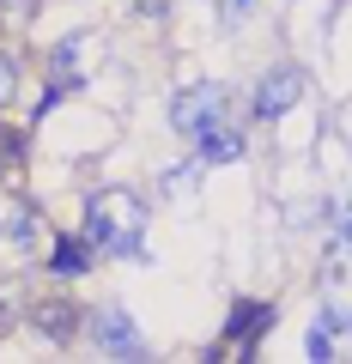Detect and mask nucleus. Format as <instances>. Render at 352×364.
I'll use <instances>...</instances> for the list:
<instances>
[{"mask_svg": "<svg viewBox=\"0 0 352 364\" xmlns=\"http://www.w3.org/2000/svg\"><path fill=\"white\" fill-rule=\"evenodd\" d=\"M243 152H249V140H243L237 122H219L213 134H201V140H195V158H201V164H231V158H243Z\"/></svg>", "mask_w": 352, "mask_h": 364, "instance_id": "nucleus-6", "label": "nucleus"}, {"mask_svg": "<svg viewBox=\"0 0 352 364\" xmlns=\"http://www.w3.org/2000/svg\"><path fill=\"white\" fill-rule=\"evenodd\" d=\"M322 328L328 334H352V316L346 310H322Z\"/></svg>", "mask_w": 352, "mask_h": 364, "instance_id": "nucleus-13", "label": "nucleus"}, {"mask_svg": "<svg viewBox=\"0 0 352 364\" xmlns=\"http://www.w3.org/2000/svg\"><path fill=\"white\" fill-rule=\"evenodd\" d=\"M31 322H37V334H43V340H55V346H61V340H73V322H79V310L55 298V304H43V310L31 316Z\"/></svg>", "mask_w": 352, "mask_h": 364, "instance_id": "nucleus-8", "label": "nucleus"}, {"mask_svg": "<svg viewBox=\"0 0 352 364\" xmlns=\"http://www.w3.org/2000/svg\"><path fill=\"white\" fill-rule=\"evenodd\" d=\"M298 97H304V67H292V61H286V67H274V73L255 85L249 109H255V122H279L292 104H298Z\"/></svg>", "mask_w": 352, "mask_h": 364, "instance_id": "nucleus-4", "label": "nucleus"}, {"mask_svg": "<svg viewBox=\"0 0 352 364\" xmlns=\"http://www.w3.org/2000/svg\"><path fill=\"white\" fill-rule=\"evenodd\" d=\"M85 267H92V243L73 237V231H61V237H55V249H49V273H55V279H79Z\"/></svg>", "mask_w": 352, "mask_h": 364, "instance_id": "nucleus-7", "label": "nucleus"}, {"mask_svg": "<svg viewBox=\"0 0 352 364\" xmlns=\"http://www.w3.org/2000/svg\"><path fill=\"white\" fill-rule=\"evenodd\" d=\"M85 328H92L97 352H116V358H146V334L134 328V316L122 310V304H104L97 316H85Z\"/></svg>", "mask_w": 352, "mask_h": 364, "instance_id": "nucleus-3", "label": "nucleus"}, {"mask_svg": "<svg viewBox=\"0 0 352 364\" xmlns=\"http://www.w3.org/2000/svg\"><path fill=\"white\" fill-rule=\"evenodd\" d=\"M267 322H274V304H261V298L231 304V316H225V346L231 352H255L261 334H267Z\"/></svg>", "mask_w": 352, "mask_h": 364, "instance_id": "nucleus-5", "label": "nucleus"}, {"mask_svg": "<svg viewBox=\"0 0 352 364\" xmlns=\"http://www.w3.org/2000/svg\"><path fill=\"white\" fill-rule=\"evenodd\" d=\"M219 122H231V104H225V91L207 85V79H201V85H183L176 97H170V128L183 134L188 146H195L201 134H213Z\"/></svg>", "mask_w": 352, "mask_h": 364, "instance_id": "nucleus-2", "label": "nucleus"}, {"mask_svg": "<svg viewBox=\"0 0 352 364\" xmlns=\"http://www.w3.org/2000/svg\"><path fill=\"white\" fill-rule=\"evenodd\" d=\"M0 237H6V243H31V237H37V213H31V207H13L6 219H0Z\"/></svg>", "mask_w": 352, "mask_h": 364, "instance_id": "nucleus-9", "label": "nucleus"}, {"mask_svg": "<svg viewBox=\"0 0 352 364\" xmlns=\"http://www.w3.org/2000/svg\"><path fill=\"white\" fill-rule=\"evenodd\" d=\"M13 79H18V61H13V55H0V104L13 97Z\"/></svg>", "mask_w": 352, "mask_h": 364, "instance_id": "nucleus-12", "label": "nucleus"}, {"mask_svg": "<svg viewBox=\"0 0 352 364\" xmlns=\"http://www.w3.org/2000/svg\"><path fill=\"white\" fill-rule=\"evenodd\" d=\"M146 200L134 188H97L85 200V243L92 255H146Z\"/></svg>", "mask_w": 352, "mask_h": 364, "instance_id": "nucleus-1", "label": "nucleus"}, {"mask_svg": "<svg viewBox=\"0 0 352 364\" xmlns=\"http://www.w3.org/2000/svg\"><path fill=\"white\" fill-rule=\"evenodd\" d=\"M18 152H25V140H18L13 128H0V170H13V164H18Z\"/></svg>", "mask_w": 352, "mask_h": 364, "instance_id": "nucleus-10", "label": "nucleus"}, {"mask_svg": "<svg viewBox=\"0 0 352 364\" xmlns=\"http://www.w3.org/2000/svg\"><path fill=\"white\" fill-rule=\"evenodd\" d=\"M310 358H334V334H328L322 322L310 328Z\"/></svg>", "mask_w": 352, "mask_h": 364, "instance_id": "nucleus-11", "label": "nucleus"}, {"mask_svg": "<svg viewBox=\"0 0 352 364\" xmlns=\"http://www.w3.org/2000/svg\"><path fill=\"white\" fill-rule=\"evenodd\" d=\"M249 6H255V0H219V18H225V25H237Z\"/></svg>", "mask_w": 352, "mask_h": 364, "instance_id": "nucleus-14", "label": "nucleus"}]
</instances>
